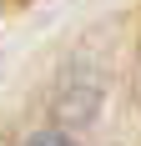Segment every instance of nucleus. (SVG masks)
Segmentation results:
<instances>
[{
  "instance_id": "nucleus-1",
  "label": "nucleus",
  "mask_w": 141,
  "mask_h": 146,
  "mask_svg": "<svg viewBox=\"0 0 141 146\" xmlns=\"http://www.w3.org/2000/svg\"><path fill=\"white\" fill-rule=\"evenodd\" d=\"M25 146H70V141H66L61 131H41V136H30Z\"/></svg>"
}]
</instances>
